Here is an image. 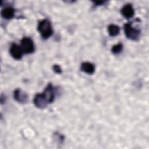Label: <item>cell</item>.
<instances>
[{
    "mask_svg": "<svg viewBox=\"0 0 149 149\" xmlns=\"http://www.w3.org/2000/svg\"><path fill=\"white\" fill-rule=\"evenodd\" d=\"M37 30L44 39H47L53 34V29L50 21L45 19L40 21L38 23Z\"/></svg>",
    "mask_w": 149,
    "mask_h": 149,
    "instance_id": "1",
    "label": "cell"
},
{
    "mask_svg": "<svg viewBox=\"0 0 149 149\" xmlns=\"http://www.w3.org/2000/svg\"><path fill=\"white\" fill-rule=\"evenodd\" d=\"M124 31L126 37L133 41H137L141 34L140 29L133 27L131 23H127L124 24Z\"/></svg>",
    "mask_w": 149,
    "mask_h": 149,
    "instance_id": "2",
    "label": "cell"
},
{
    "mask_svg": "<svg viewBox=\"0 0 149 149\" xmlns=\"http://www.w3.org/2000/svg\"><path fill=\"white\" fill-rule=\"evenodd\" d=\"M20 47L23 53L25 54H31L35 50L33 41L30 37H23L20 42Z\"/></svg>",
    "mask_w": 149,
    "mask_h": 149,
    "instance_id": "3",
    "label": "cell"
},
{
    "mask_svg": "<svg viewBox=\"0 0 149 149\" xmlns=\"http://www.w3.org/2000/svg\"><path fill=\"white\" fill-rule=\"evenodd\" d=\"M42 94L47 100L48 104L52 103L54 101L55 97V88L53 85L51 83H49L47 86Z\"/></svg>",
    "mask_w": 149,
    "mask_h": 149,
    "instance_id": "4",
    "label": "cell"
},
{
    "mask_svg": "<svg viewBox=\"0 0 149 149\" xmlns=\"http://www.w3.org/2000/svg\"><path fill=\"white\" fill-rule=\"evenodd\" d=\"M9 52L12 58L16 60L21 59L23 54V52L22 49L20 45H18L15 43H13L10 45Z\"/></svg>",
    "mask_w": 149,
    "mask_h": 149,
    "instance_id": "5",
    "label": "cell"
},
{
    "mask_svg": "<svg viewBox=\"0 0 149 149\" xmlns=\"http://www.w3.org/2000/svg\"><path fill=\"white\" fill-rule=\"evenodd\" d=\"M13 98L19 103L26 104L28 101V95L20 88L16 89L13 92Z\"/></svg>",
    "mask_w": 149,
    "mask_h": 149,
    "instance_id": "6",
    "label": "cell"
},
{
    "mask_svg": "<svg viewBox=\"0 0 149 149\" xmlns=\"http://www.w3.org/2000/svg\"><path fill=\"white\" fill-rule=\"evenodd\" d=\"M33 103L37 108L40 109L45 108L48 104L42 93H38L36 94L34 97Z\"/></svg>",
    "mask_w": 149,
    "mask_h": 149,
    "instance_id": "7",
    "label": "cell"
},
{
    "mask_svg": "<svg viewBox=\"0 0 149 149\" xmlns=\"http://www.w3.org/2000/svg\"><path fill=\"white\" fill-rule=\"evenodd\" d=\"M120 12H121L122 15L126 19L132 18L134 15V8L132 5V4H130V3L125 4L122 8Z\"/></svg>",
    "mask_w": 149,
    "mask_h": 149,
    "instance_id": "8",
    "label": "cell"
},
{
    "mask_svg": "<svg viewBox=\"0 0 149 149\" xmlns=\"http://www.w3.org/2000/svg\"><path fill=\"white\" fill-rule=\"evenodd\" d=\"M15 13V10L11 6H7L1 10V16L5 19L9 20L14 17Z\"/></svg>",
    "mask_w": 149,
    "mask_h": 149,
    "instance_id": "9",
    "label": "cell"
},
{
    "mask_svg": "<svg viewBox=\"0 0 149 149\" xmlns=\"http://www.w3.org/2000/svg\"><path fill=\"white\" fill-rule=\"evenodd\" d=\"M80 69L83 72L89 74H93L95 70V66L89 62H83L81 64Z\"/></svg>",
    "mask_w": 149,
    "mask_h": 149,
    "instance_id": "10",
    "label": "cell"
},
{
    "mask_svg": "<svg viewBox=\"0 0 149 149\" xmlns=\"http://www.w3.org/2000/svg\"><path fill=\"white\" fill-rule=\"evenodd\" d=\"M108 31L110 36L114 37L119 34L120 28L117 25L111 24L108 27Z\"/></svg>",
    "mask_w": 149,
    "mask_h": 149,
    "instance_id": "11",
    "label": "cell"
},
{
    "mask_svg": "<svg viewBox=\"0 0 149 149\" xmlns=\"http://www.w3.org/2000/svg\"><path fill=\"white\" fill-rule=\"evenodd\" d=\"M123 44L122 43H118L117 44L114 45L111 48V52L113 54H119L123 50Z\"/></svg>",
    "mask_w": 149,
    "mask_h": 149,
    "instance_id": "12",
    "label": "cell"
},
{
    "mask_svg": "<svg viewBox=\"0 0 149 149\" xmlns=\"http://www.w3.org/2000/svg\"><path fill=\"white\" fill-rule=\"evenodd\" d=\"M53 70L55 73L58 74H61L62 73V69L58 65H54L52 67Z\"/></svg>",
    "mask_w": 149,
    "mask_h": 149,
    "instance_id": "13",
    "label": "cell"
},
{
    "mask_svg": "<svg viewBox=\"0 0 149 149\" xmlns=\"http://www.w3.org/2000/svg\"><path fill=\"white\" fill-rule=\"evenodd\" d=\"M105 1H94V3L95 6H99V5H102L104 3H105Z\"/></svg>",
    "mask_w": 149,
    "mask_h": 149,
    "instance_id": "14",
    "label": "cell"
},
{
    "mask_svg": "<svg viewBox=\"0 0 149 149\" xmlns=\"http://www.w3.org/2000/svg\"><path fill=\"white\" fill-rule=\"evenodd\" d=\"M5 102V96H3L2 94L1 96V104H2Z\"/></svg>",
    "mask_w": 149,
    "mask_h": 149,
    "instance_id": "15",
    "label": "cell"
}]
</instances>
